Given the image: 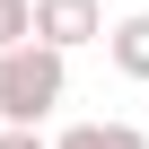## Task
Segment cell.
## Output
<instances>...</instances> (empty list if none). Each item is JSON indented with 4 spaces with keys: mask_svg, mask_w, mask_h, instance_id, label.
<instances>
[{
    "mask_svg": "<svg viewBox=\"0 0 149 149\" xmlns=\"http://www.w3.org/2000/svg\"><path fill=\"white\" fill-rule=\"evenodd\" d=\"M0 149H53V140H44L35 123H0Z\"/></svg>",
    "mask_w": 149,
    "mask_h": 149,
    "instance_id": "cell-5",
    "label": "cell"
},
{
    "mask_svg": "<svg viewBox=\"0 0 149 149\" xmlns=\"http://www.w3.org/2000/svg\"><path fill=\"white\" fill-rule=\"evenodd\" d=\"M61 97H70V53L61 44L26 35V44L0 53V123H44Z\"/></svg>",
    "mask_w": 149,
    "mask_h": 149,
    "instance_id": "cell-1",
    "label": "cell"
},
{
    "mask_svg": "<svg viewBox=\"0 0 149 149\" xmlns=\"http://www.w3.org/2000/svg\"><path fill=\"white\" fill-rule=\"evenodd\" d=\"M105 53H114V70H123V79H140V88H149V9L114 18V26H105Z\"/></svg>",
    "mask_w": 149,
    "mask_h": 149,
    "instance_id": "cell-3",
    "label": "cell"
},
{
    "mask_svg": "<svg viewBox=\"0 0 149 149\" xmlns=\"http://www.w3.org/2000/svg\"><path fill=\"white\" fill-rule=\"evenodd\" d=\"M53 149H105V123H70V132H61Z\"/></svg>",
    "mask_w": 149,
    "mask_h": 149,
    "instance_id": "cell-6",
    "label": "cell"
},
{
    "mask_svg": "<svg viewBox=\"0 0 149 149\" xmlns=\"http://www.w3.org/2000/svg\"><path fill=\"white\" fill-rule=\"evenodd\" d=\"M105 149H149V132L140 123H105Z\"/></svg>",
    "mask_w": 149,
    "mask_h": 149,
    "instance_id": "cell-7",
    "label": "cell"
},
{
    "mask_svg": "<svg viewBox=\"0 0 149 149\" xmlns=\"http://www.w3.org/2000/svg\"><path fill=\"white\" fill-rule=\"evenodd\" d=\"M35 35V0H0V53Z\"/></svg>",
    "mask_w": 149,
    "mask_h": 149,
    "instance_id": "cell-4",
    "label": "cell"
},
{
    "mask_svg": "<svg viewBox=\"0 0 149 149\" xmlns=\"http://www.w3.org/2000/svg\"><path fill=\"white\" fill-rule=\"evenodd\" d=\"M35 35L79 53V44H105V0H35Z\"/></svg>",
    "mask_w": 149,
    "mask_h": 149,
    "instance_id": "cell-2",
    "label": "cell"
}]
</instances>
